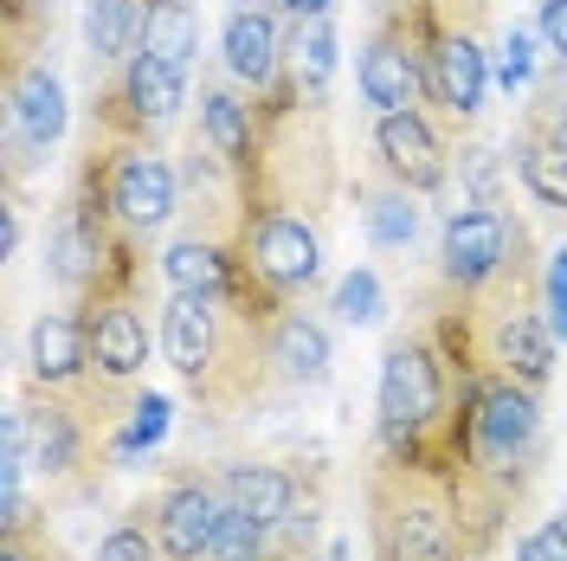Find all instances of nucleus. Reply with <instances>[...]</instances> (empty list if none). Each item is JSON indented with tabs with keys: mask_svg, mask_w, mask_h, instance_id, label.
<instances>
[{
	"mask_svg": "<svg viewBox=\"0 0 567 561\" xmlns=\"http://www.w3.org/2000/svg\"><path fill=\"white\" fill-rule=\"evenodd\" d=\"M542 91H548V104H555V116H561V130H567V71H548Z\"/></svg>",
	"mask_w": 567,
	"mask_h": 561,
	"instance_id": "nucleus-38",
	"label": "nucleus"
},
{
	"mask_svg": "<svg viewBox=\"0 0 567 561\" xmlns=\"http://www.w3.org/2000/svg\"><path fill=\"white\" fill-rule=\"evenodd\" d=\"M142 52V0H84V71L104 84Z\"/></svg>",
	"mask_w": 567,
	"mask_h": 561,
	"instance_id": "nucleus-23",
	"label": "nucleus"
},
{
	"mask_svg": "<svg viewBox=\"0 0 567 561\" xmlns=\"http://www.w3.org/2000/svg\"><path fill=\"white\" fill-rule=\"evenodd\" d=\"M155 278L168 290H187V297H226L239 284V246H219V239H200V233H175L155 252Z\"/></svg>",
	"mask_w": 567,
	"mask_h": 561,
	"instance_id": "nucleus-21",
	"label": "nucleus"
},
{
	"mask_svg": "<svg viewBox=\"0 0 567 561\" xmlns=\"http://www.w3.org/2000/svg\"><path fill=\"white\" fill-rule=\"evenodd\" d=\"M278 13L290 27H303V20H322V13H336V0H278Z\"/></svg>",
	"mask_w": 567,
	"mask_h": 561,
	"instance_id": "nucleus-37",
	"label": "nucleus"
},
{
	"mask_svg": "<svg viewBox=\"0 0 567 561\" xmlns=\"http://www.w3.org/2000/svg\"><path fill=\"white\" fill-rule=\"evenodd\" d=\"M336 65H342V33H336V13L290 27V45H284V78H290L297 91H310V98H329V84H336Z\"/></svg>",
	"mask_w": 567,
	"mask_h": 561,
	"instance_id": "nucleus-24",
	"label": "nucleus"
},
{
	"mask_svg": "<svg viewBox=\"0 0 567 561\" xmlns=\"http://www.w3.org/2000/svg\"><path fill=\"white\" fill-rule=\"evenodd\" d=\"M213 561H271V529L251 523L246 510H233V503H226L219 536H213Z\"/></svg>",
	"mask_w": 567,
	"mask_h": 561,
	"instance_id": "nucleus-31",
	"label": "nucleus"
},
{
	"mask_svg": "<svg viewBox=\"0 0 567 561\" xmlns=\"http://www.w3.org/2000/svg\"><path fill=\"white\" fill-rule=\"evenodd\" d=\"M239 258L251 265V278L271 284L284 304H310L322 290V220L310 213H246L239 233Z\"/></svg>",
	"mask_w": 567,
	"mask_h": 561,
	"instance_id": "nucleus-10",
	"label": "nucleus"
},
{
	"mask_svg": "<svg viewBox=\"0 0 567 561\" xmlns=\"http://www.w3.org/2000/svg\"><path fill=\"white\" fill-rule=\"evenodd\" d=\"M219 497L271 529V561L317 555L322 510H329V471L317 458H233L213 465Z\"/></svg>",
	"mask_w": 567,
	"mask_h": 561,
	"instance_id": "nucleus-6",
	"label": "nucleus"
},
{
	"mask_svg": "<svg viewBox=\"0 0 567 561\" xmlns=\"http://www.w3.org/2000/svg\"><path fill=\"white\" fill-rule=\"evenodd\" d=\"M233 7H278V0H233Z\"/></svg>",
	"mask_w": 567,
	"mask_h": 561,
	"instance_id": "nucleus-39",
	"label": "nucleus"
},
{
	"mask_svg": "<svg viewBox=\"0 0 567 561\" xmlns=\"http://www.w3.org/2000/svg\"><path fill=\"white\" fill-rule=\"evenodd\" d=\"M388 310V284L374 265H354L349 278L329 290V323H342V329H361V323H381Z\"/></svg>",
	"mask_w": 567,
	"mask_h": 561,
	"instance_id": "nucleus-28",
	"label": "nucleus"
},
{
	"mask_svg": "<svg viewBox=\"0 0 567 561\" xmlns=\"http://www.w3.org/2000/svg\"><path fill=\"white\" fill-rule=\"evenodd\" d=\"M354 201H361V226H368V246L374 252H413L425 233V194H413V187H400V181L388 175H368L354 181Z\"/></svg>",
	"mask_w": 567,
	"mask_h": 561,
	"instance_id": "nucleus-22",
	"label": "nucleus"
},
{
	"mask_svg": "<svg viewBox=\"0 0 567 561\" xmlns=\"http://www.w3.org/2000/svg\"><path fill=\"white\" fill-rule=\"evenodd\" d=\"M168 426H175V414H168V400L142 387L136 400L123 407V420H116V465H130V458L155 452V446L168 439Z\"/></svg>",
	"mask_w": 567,
	"mask_h": 561,
	"instance_id": "nucleus-27",
	"label": "nucleus"
},
{
	"mask_svg": "<svg viewBox=\"0 0 567 561\" xmlns=\"http://www.w3.org/2000/svg\"><path fill=\"white\" fill-rule=\"evenodd\" d=\"M368 169L400 181L413 194H445L452 187V162H458V136L432 116V110H381L368 130Z\"/></svg>",
	"mask_w": 567,
	"mask_h": 561,
	"instance_id": "nucleus-11",
	"label": "nucleus"
},
{
	"mask_svg": "<svg viewBox=\"0 0 567 561\" xmlns=\"http://www.w3.org/2000/svg\"><path fill=\"white\" fill-rule=\"evenodd\" d=\"M71 181H78L84 194H97L110 220H116L130 239H142V246H155L162 226L181 220V162H168L162 142H148V136L84 130V155H78Z\"/></svg>",
	"mask_w": 567,
	"mask_h": 561,
	"instance_id": "nucleus-5",
	"label": "nucleus"
},
{
	"mask_svg": "<svg viewBox=\"0 0 567 561\" xmlns=\"http://www.w3.org/2000/svg\"><path fill=\"white\" fill-rule=\"evenodd\" d=\"M27 239V201H20V181H7V201H0V258H20Z\"/></svg>",
	"mask_w": 567,
	"mask_h": 561,
	"instance_id": "nucleus-36",
	"label": "nucleus"
},
{
	"mask_svg": "<svg viewBox=\"0 0 567 561\" xmlns=\"http://www.w3.org/2000/svg\"><path fill=\"white\" fill-rule=\"evenodd\" d=\"M452 181H458V207H509V155H496L484 142L458 136Z\"/></svg>",
	"mask_w": 567,
	"mask_h": 561,
	"instance_id": "nucleus-26",
	"label": "nucleus"
},
{
	"mask_svg": "<svg viewBox=\"0 0 567 561\" xmlns=\"http://www.w3.org/2000/svg\"><path fill=\"white\" fill-rule=\"evenodd\" d=\"M425 7H432L445 27H464V33H477V39L496 27V0H425Z\"/></svg>",
	"mask_w": 567,
	"mask_h": 561,
	"instance_id": "nucleus-34",
	"label": "nucleus"
},
{
	"mask_svg": "<svg viewBox=\"0 0 567 561\" xmlns=\"http://www.w3.org/2000/svg\"><path fill=\"white\" fill-rule=\"evenodd\" d=\"M142 503H148V523H155V542L168 561H213V536L226 517L213 465H175Z\"/></svg>",
	"mask_w": 567,
	"mask_h": 561,
	"instance_id": "nucleus-14",
	"label": "nucleus"
},
{
	"mask_svg": "<svg viewBox=\"0 0 567 561\" xmlns=\"http://www.w3.org/2000/svg\"><path fill=\"white\" fill-rule=\"evenodd\" d=\"M284 45H290V20L278 7H233L219 27V71L239 78L251 98H265L284 78Z\"/></svg>",
	"mask_w": 567,
	"mask_h": 561,
	"instance_id": "nucleus-18",
	"label": "nucleus"
},
{
	"mask_svg": "<svg viewBox=\"0 0 567 561\" xmlns=\"http://www.w3.org/2000/svg\"><path fill=\"white\" fill-rule=\"evenodd\" d=\"M181 233H200L219 246H239L246 233V181L200 136H187V155H181Z\"/></svg>",
	"mask_w": 567,
	"mask_h": 561,
	"instance_id": "nucleus-15",
	"label": "nucleus"
},
{
	"mask_svg": "<svg viewBox=\"0 0 567 561\" xmlns=\"http://www.w3.org/2000/svg\"><path fill=\"white\" fill-rule=\"evenodd\" d=\"M535 59H542V39H535V27H509L503 33V45H496V65L491 78L516 98V91H529L535 84Z\"/></svg>",
	"mask_w": 567,
	"mask_h": 561,
	"instance_id": "nucleus-30",
	"label": "nucleus"
},
{
	"mask_svg": "<svg viewBox=\"0 0 567 561\" xmlns=\"http://www.w3.org/2000/svg\"><path fill=\"white\" fill-rule=\"evenodd\" d=\"M142 52L194 71L200 65V13L194 0H142Z\"/></svg>",
	"mask_w": 567,
	"mask_h": 561,
	"instance_id": "nucleus-25",
	"label": "nucleus"
},
{
	"mask_svg": "<svg viewBox=\"0 0 567 561\" xmlns=\"http://www.w3.org/2000/svg\"><path fill=\"white\" fill-rule=\"evenodd\" d=\"M246 213H310L329 220L336 194H342V155H336V110L329 98L297 91L290 78H278L258 98V142L246 162Z\"/></svg>",
	"mask_w": 567,
	"mask_h": 561,
	"instance_id": "nucleus-3",
	"label": "nucleus"
},
{
	"mask_svg": "<svg viewBox=\"0 0 567 561\" xmlns=\"http://www.w3.org/2000/svg\"><path fill=\"white\" fill-rule=\"evenodd\" d=\"M420 52H425V110L452 136H471L484 123V98H491V52H484V39L464 33V27H445L420 0Z\"/></svg>",
	"mask_w": 567,
	"mask_h": 561,
	"instance_id": "nucleus-8",
	"label": "nucleus"
},
{
	"mask_svg": "<svg viewBox=\"0 0 567 561\" xmlns=\"http://www.w3.org/2000/svg\"><path fill=\"white\" fill-rule=\"evenodd\" d=\"M535 39H542V59L567 71V0H535Z\"/></svg>",
	"mask_w": 567,
	"mask_h": 561,
	"instance_id": "nucleus-33",
	"label": "nucleus"
},
{
	"mask_svg": "<svg viewBox=\"0 0 567 561\" xmlns=\"http://www.w3.org/2000/svg\"><path fill=\"white\" fill-rule=\"evenodd\" d=\"M496 375L477 336H471V316L464 304L432 278V290L420 297V310L406 316L388 336L381 355V381H374V452L425 465V471H452L471 420V394L477 381Z\"/></svg>",
	"mask_w": 567,
	"mask_h": 561,
	"instance_id": "nucleus-1",
	"label": "nucleus"
},
{
	"mask_svg": "<svg viewBox=\"0 0 567 561\" xmlns=\"http://www.w3.org/2000/svg\"><path fill=\"white\" fill-rule=\"evenodd\" d=\"M84 316V349H91V387L110 407H130L142 394L148 375V316L142 297H97V304H78Z\"/></svg>",
	"mask_w": 567,
	"mask_h": 561,
	"instance_id": "nucleus-13",
	"label": "nucleus"
},
{
	"mask_svg": "<svg viewBox=\"0 0 567 561\" xmlns=\"http://www.w3.org/2000/svg\"><path fill=\"white\" fill-rule=\"evenodd\" d=\"M509 169H516V181H523V194L535 207L567 220V130L542 84H529V104L509 130Z\"/></svg>",
	"mask_w": 567,
	"mask_h": 561,
	"instance_id": "nucleus-16",
	"label": "nucleus"
},
{
	"mask_svg": "<svg viewBox=\"0 0 567 561\" xmlns=\"http://www.w3.org/2000/svg\"><path fill=\"white\" fill-rule=\"evenodd\" d=\"M542 310H548V329L567 349V246H555L542 258Z\"/></svg>",
	"mask_w": 567,
	"mask_h": 561,
	"instance_id": "nucleus-32",
	"label": "nucleus"
},
{
	"mask_svg": "<svg viewBox=\"0 0 567 561\" xmlns=\"http://www.w3.org/2000/svg\"><path fill=\"white\" fill-rule=\"evenodd\" d=\"M27 387L71 394V400H97V387H91V349H84V316L71 310V304L39 310L27 323ZM97 407H110V400H97Z\"/></svg>",
	"mask_w": 567,
	"mask_h": 561,
	"instance_id": "nucleus-17",
	"label": "nucleus"
},
{
	"mask_svg": "<svg viewBox=\"0 0 567 561\" xmlns=\"http://www.w3.org/2000/svg\"><path fill=\"white\" fill-rule=\"evenodd\" d=\"M265 349H271V375H278L284 394H317V387L329 381V368H336L329 323H322L310 304H290V310L271 323Z\"/></svg>",
	"mask_w": 567,
	"mask_h": 561,
	"instance_id": "nucleus-19",
	"label": "nucleus"
},
{
	"mask_svg": "<svg viewBox=\"0 0 567 561\" xmlns=\"http://www.w3.org/2000/svg\"><path fill=\"white\" fill-rule=\"evenodd\" d=\"M523 233H529V220L516 207H452L439 220V284L452 297H477L509 265Z\"/></svg>",
	"mask_w": 567,
	"mask_h": 561,
	"instance_id": "nucleus-12",
	"label": "nucleus"
},
{
	"mask_svg": "<svg viewBox=\"0 0 567 561\" xmlns=\"http://www.w3.org/2000/svg\"><path fill=\"white\" fill-rule=\"evenodd\" d=\"M187 78L194 71L168 65L155 52H136L130 65L91 84V110H84V130H104V136H148L162 142L187 110Z\"/></svg>",
	"mask_w": 567,
	"mask_h": 561,
	"instance_id": "nucleus-7",
	"label": "nucleus"
},
{
	"mask_svg": "<svg viewBox=\"0 0 567 561\" xmlns=\"http://www.w3.org/2000/svg\"><path fill=\"white\" fill-rule=\"evenodd\" d=\"M97 561H168L162 542H155V523H148V503L142 497L110 523V536L97 542Z\"/></svg>",
	"mask_w": 567,
	"mask_h": 561,
	"instance_id": "nucleus-29",
	"label": "nucleus"
},
{
	"mask_svg": "<svg viewBox=\"0 0 567 561\" xmlns=\"http://www.w3.org/2000/svg\"><path fill=\"white\" fill-rule=\"evenodd\" d=\"M542 471H548L542 394H529L509 375H484L477 394H471V420H464L458 458L445 471V484L458 497V517L484 561H496L503 536L523 523Z\"/></svg>",
	"mask_w": 567,
	"mask_h": 561,
	"instance_id": "nucleus-2",
	"label": "nucleus"
},
{
	"mask_svg": "<svg viewBox=\"0 0 567 561\" xmlns=\"http://www.w3.org/2000/svg\"><path fill=\"white\" fill-rule=\"evenodd\" d=\"M194 136L246 175L251 142H258V98L226 71H200V123H194Z\"/></svg>",
	"mask_w": 567,
	"mask_h": 561,
	"instance_id": "nucleus-20",
	"label": "nucleus"
},
{
	"mask_svg": "<svg viewBox=\"0 0 567 561\" xmlns=\"http://www.w3.org/2000/svg\"><path fill=\"white\" fill-rule=\"evenodd\" d=\"M65 123H71V104H65V78L52 65V52L7 71V123H0L7 181H27L33 169H45L52 149L65 142Z\"/></svg>",
	"mask_w": 567,
	"mask_h": 561,
	"instance_id": "nucleus-9",
	"label": "nucleus"
},
{
	"mask_svg": "<svg viewBox=\"0 0 567 561\" xmlns=\"http://www.w3.org/2000/svg\"><path fill=\"white\" fill-rule=\"evenodd\" d=\"M361 529H368V561H484L452 484L374 446L361 465Z\"/></svg>",
	"mask_w": 567,
	"mask_h": 561,
	"instance_id": "nucleus-4",
	"label": "nucleus"
},
{
	"mask_svg": "<svg viewBox=\"0 0 567 561\" xmlns=\"http://www.w3.org/2000/svg\"><path fill=\"white\" fill-rule=\"evenodd\" d=\"M516 561H567V517L555 523H535L523 542H516Z\"/></svg>",
	"mask_w": 567,
	"mask_h": 561,
	"instance_id": "nucleus-35",
	"label": "nucleus"
}]
</instances>
